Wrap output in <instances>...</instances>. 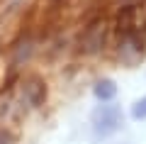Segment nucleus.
Returning a JSON list of instances; mask_svg holds the SVG:
<instances>
[{
  "label": "nucleus",
  "instance_id": "f257e3e1",
  "mask_svg": "<svg viewBox=\"0 0 146 144\" xmlns=\"http://www.w3.org/2000/svg\"><path fill=\"white\" fill-rule=\"evenodd\" d=\"M93 132L95 137H112L115 132L122 129V108L112 103H100L93 110Z\"/></svg>",
  "mask_w": 146,
  "mask_h": 144
},
{
  "label": "nucleus",
  "instance_id": "f03ea898",
  "mask_svg": "<svg viewBox=\"0 0 146 144\" xmlns=\"http://www.w3.org/2000/svg\"><path fill=\"white\" fill-rule=\"evenodd\" d=\"M105 42H107V22L105 20H95L85 27L83 37H80V46H83V52L88 54H98L102 52Z\"/></svg>",
  "mask_w": 146,
  "mask_h": 144
},
{
  "label": "nucleus",
  "instance_id": "7ed1b4c3",
  "mask_svg": "<svg viewBox=\"0 0 146 144\" xmlns=\"http://www.w3.org/2000/svg\"><path fill=\"white\" fill-rule=\"evenodd\" d=\"M22 98H25L32 108H39V105L44 103V98H46L44 83L39 81V78H27V81L22 83Z\"/></svg>",
  "mask_w": 146,
  "mask_h": 144
},
{
  "label": "nucleus",
  "instance_id": "20e7f679",
  "mask_svg": "<svg viewBox=\"0 0 146 144\" xmlns=\"http://www.w3.org/2000/svg\"><path fill=\"white\" fill-rule=\"evenodd\" d=\"M93 95L100 100V103H112L117 95V83L112 78H100L93 86Z\"/></svg>",
  "mask_w": 146,
  "mask_h": 144
},
{
  "label": "nucleus",
  "instance_id": "39448f33",
  "mask_svg": "<svg viewBox=\"0 0 146 144\" xmlns=\"http://www.w3.org/2000/svg\"><path fill=\"white\" fill-rule=\"evenodd\" d=\"M131 117L134 120H146V95L131 105Z\"/></svg>",
  "mask_w": 146,
  "mask_h": 144
},
{
  "label": "nucleus",
  "instance_id": "423d86ee",
  "mask_svg": "<svg viewBox=\"0 0 146 144\" xmlns=\"http://www.w3.org/2000/svg\"><path fill=\"white\" fill-rule=\"evenodd\" d=\"M0 144H15V137L7 129H0Z\"/></svg>",
  "mask_w": 146,
  "mask_h": 144
}]
</instances>
